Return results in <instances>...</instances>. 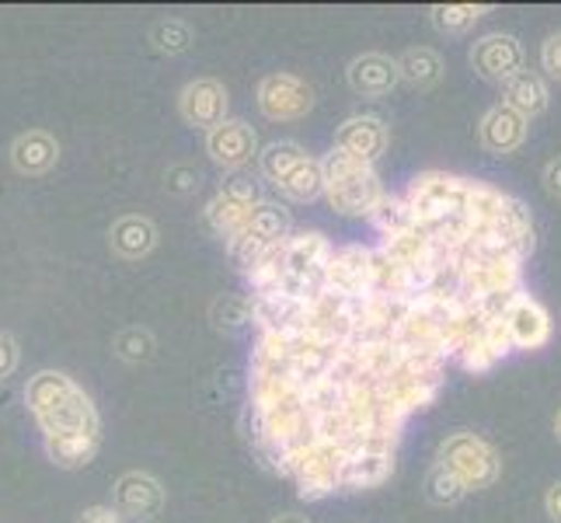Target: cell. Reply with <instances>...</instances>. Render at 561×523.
<instances>
[{"label":"cell","instance_id":"2","mask_svg":"<svg viewBox=\"0 0 561 523\" xmlns=\"http://www.w3.org/2000/svg\"><path fill=\"white\" fill-rule=\"evenodd\" d=\"M321 196L332 203L342 217H366L380 206L387 189L380 185V174L374 164H363L342 150H328L321 161Z\"/></svg>","mask_w":561,"mask_h":523},{"label":"cell","instance_id":"18","mask_svg":"<svg viewBox=\"0 0 561 523\" xmlns=\"http://www.w3.org/2000/svg\"><path fill=\"white\" fill-rule=\"evenodd\" d=\"M56 161H60V144L46 129H28L11 144V164L18 174H28V179L53 171Z\"/></svg>","mask_w":561,"mask_h":523},{"label":"cell","instance_id":"12","mask_svg":"<svg viewBox=\"0 0 561 523\" xmlns=\"http://www.w3.org/2000/svg\"><path fill=\"white\" fill-rule=\"evenodd\" d=\"M206 154L224 171H238L251 164V158H259V137L244 120H224L217 129L206 133Z\"/></svg>","mask_w":561,"mask_h":523},{"label":"cell","instance_id":"7","mask_svg":"<svg viewBox=\"0 0 561 523\" xmlns=\"http://www.w3.org/2000/svg\"><path fill=\"white\" fill-rule=\"evenodd\" d=\"M289 230H294V224H289L286 217V209L276 206V203H268L262 200L259 209L251 213V220L238 230V238H230L224 248L230 251V259H234L241 269L251 265L259 255H265L268 248H276Z\"/></svg>","mask_w":561,"mask_h":523},{"label":"cell","instance_id":"9","mask_svg":"<svg viewBox=\"0 0 561 523\" xmlns=\"http://www.w3.org/2000/svg\"><path fill=\"white\" fill-rule=\"evenodd\" d=\"M259 203L262 196L251 182H230L206 203V224L213 227V235L227 245L230 238H238V230L251 220V213L259 209Z\"/></svg>","mask_w":561,"mask_h":523},{"label":"cell","instance_id":"28","mask_svg":"<svg viewBox=\"0 0 561 523\" xmlns=\"http://www.w3.org/2000/svg\"><path fill=\"white\" fill-rule=\"evenodd\" d=\"M540 182H545V192L554 200H561V158L548 161L545 171H540Z\"/></svg>","mask_w":561,"mask_h":523},{"label":"cell","instance_id":"5","mask_svg":"<svg viewBox=\"0 0 561 523\" xmlns=\"http://www.w3.org/2000/svg\"><path fill=\"white\" fill-rule=\"evenodd\" d=\"M468 182L471 179H460V174H447V171L415 174L409 182V192H404L412 220H439L463 213L468 209Z\"/></svg>","mask_w":561,"mask_h":523},{"label":"cell","instance_id":"17","mask_svg":"<svg viewBox=\"0 0 561 523\" xmlns=\"http://www.w3.org/2000/svg\"><path fill=\"white\" fill-rule=\"evenodd\" d=\"M345 77H350V88L363 94V99H383L398 84V60L383 53H363L350 64Z\"/></svg>","mask_w":561,"mask_h":523},{"label":"cell","instance_id":"3","mask_svg":"<svg viewBox=\"0 0 561 523\" xmlns=\"http://www.w3.org/2000/svg\"><path fill=\"white\" fill-rule=\"evenodd\" d=\"M262 179L289 203H314L321 196V161L294 140H276L259 154Z\"/></svg>","mask_w":561,"mask_h":523},{"label":"cell","instance_id":"20","mask_svg":"<svg viewBox=\"0 0 561 523\" xmlns=\"http://www.w3.org/2000/svg\"><path fill=\"white\" fill-rule=\"evenodd\" d=\"M502 94H506V109H513L516 115H524V120H537V115L548 112V102H551V91L545 84V77L540 73H530V70H519L513 73L506 84H502Z\"/></svg>","mask_w":561,"mask_h":523},{"label":"cell","instance_id":"14","mask_svg":"<svg viewBox=\"0 0 561 523\" xmlns=\"http://www.w3.org/2000/svg\"><path fill=\"white\" fill-rule=\"evenodd\" d=\"M387 140H391V129L380 115H350L335 133V150L350 154L363 164H377L387 150Z\"/></svg>","mask_w":561,"mask_h":523},{"label":"cell","instance_id":"11","mask_svg":"<svg viewBox=\"0 0 561 523\" xmlns=\"http://www.w3.org/2000/svg\"><path fill=\"white\" fill-rule=\"evenodd\" d=\"M502 325H506V336L513 342V349H545L551 342V315L540 307L530 294H519L506 304V311H502Z\"/></svg>","mask_w":561,"mask_h":523},{"label":"cell","instance_id":"13","mask_svg":"<svg viewBox=\"0 0 561 523\" xmlns=\"http://www.w3.org/2000/svg\"><path fill=\"white\" fill-rule=\"evenodd\" d=\"M179 112L188 126L196 129H217L227 120V88L213 77H199L188 81L179 94Z\"/></svg>","mask_w":561,"mask_h":523},{"label":"cell","instance_id":"29","mask_svg":"<svg viewBox=\"0 0 561 523\" xmlns=\"http://www.w3.org/2000/svg\"><path fill=\"white\" fill-rule=\"evenodd\" d=\"M81 523H123V516L115 513V507H91L81 513Z\"/></svg>","mask_w":561,"mask_h":523},{"label":"cell","instance_id":"1","mask_svg":"<svg viewBox=\"0 0 561 523\" xmlns=\"http://www.w3.org/2000/svg\"><path fill=\"white\" fill-rule=\"evenodd\" d=\"M25 405L43 433L46 457L64 471L91 464L102 443V416L91 395L64 371H38L25 384Z\"/></svg>","mask_w":561,"mask_h":523},{"label":"cell","instance_id":"8","mask_svg":"<svg viewBox=\"0 0 561 523\" xmlns=\"http://www.w3.org/2000/svg\"><path fill=\"white\" fill-rule=\"evenodd\" d=\"M259 109L273 123H294L314 109V91L297 73H265L259 81Z\"/></svg>","mask_w":561,"mask_h":523},{"label":"cell","instance_id":"6","mask_svg":"<svg viewBox=\"0 0 561 523\" xmlns=\"http://www.w3.org/2000/svg\"><path fill=\"white\" fill-rule=\"evenodd\" d=\"M468 238L474 241H489L495 248H502L506 255H513L519 265H524L530 255H534V245H537V235H534V217L530 209L519 203L516 196H502L495 217L481 227V230H468Z\"/></svg>","mask_w":561,"mask_h":523},{"label":"cell","instance_id":"30","mask_svg":"<svg viewBox=\"0 0 561 523\" xmlns=\"http://www.w3.org/2000/svg\"><path fill=\"white\" fill-rule=\"evenodd\" d=\"M545 510H548V516H551L554 523H561V481H554V486L548 489V496H545Z\"/></svg>","mask_w":561,"mask_h":523},{"label":"cell","instance_id":"25","mask_svg":"<svg viewBox=\"0 0 561 523\" xmlns=\"http://www.w3.org/2000/svg\"><path fill=\"white\" fill-rule=\"evenodd\" d=\"M115 353L126 363H144L153 356V336L147 328H123V332L115 336Z\"/></svg>","mask_w":561,"mask_h":523},{"label":"cell","instance_id":"31","mask_svg":"<svg viewBox=\"0 0 561 523\" xmlns=\"http://www.w3.org/2000/svg\"><path fill=\"white\" fill-rule=\"evenodd\" d=\"M273 523H311V520L300 516V513H283V516H276Z\"/></svg>","mask_w":561,"mask_h":523},{"label":"cell","instance_id":"19","mask_svg":"<svg viewBox=\"0 0 561 523\" xmlns=\"http://www.w3.org/2000/svg\"><path fill=\"white\" fill-rule=\"evenodd\" d=\"M108 245H112V251L119 259L140 262V259L150 255L153 245H158V227H153V220L140 217V213H126V217H119L112 224Z\"/></svg>","mask_w":561,"mask_h":523},{"label":"cell","instance_id":"23","mask_svg":"<svg viewBox=\"0 0 561 523\" xmlns=\"http://www.w3.org/2000/svg\"><path fill=\"white\" fill-rule=\"evenodd\" d=\"M422 492H425V499L433 502V507H439V510H447V507H457V502L468 496L463 492V486L460 481L443 468V464H433L430 471H425V486H422Z\"/></svg>","mask_w":561,"mask_h":523},{"label":"cell","instance_id":"22","mask_svg":"<svg viewBox=\"0 0 561 523\" xmlns=\"http://www.w3.org/2000/svg\"><path fill=\"white\" fill-rule=\"evenodd\" d=\"M485 11H489V8H481V4H436V8H430V18H433V25H436L439 32L460 35V32L474 29Z\"/></svg>","mask_w":561,"mask_h":523},{"label":"cell","instance_id":"27","mask_svg":"<svg viewBox=\"0 0 561 523\" xmlns=\"http://www.w3.org/2000/svg\"><path fill=\"white\" fill-rule=\"evenodd\" d=\"M18 360H22V349L8 332H0V380L18 371Z\"/></svg>","mask_w":561,"mask_h":523},{"label":"cell","instance_id":"32","mask_svg":"<svg viewBox=\"0 0 561 523\" xmlns=\"http://www.w3.org/2000/svg\"><path fill=\"white\" fill-rule=\"evenodd\" d=\"M554 436H558V443H561V409H558V416H554Z\"/></svg>","mask_w":561,"mask_h":523},{"label":"cell","instance_id":"15","mask_svg":"<svg viewBox=\"0 0 561 523\" xmlns=\"http://www.w3.org/2000/svg\"><path fill=\"white\" fill-rule=\"evenodd\" d=\"M164 510L161 481L147 471H126L115 481V513L133 520H153Z\"/></svg>","mask_w":561,"mask_h":523},{"label":"cell","instance_id":"10","mask_svg":"<svg viewBox=\"0 0 561 523\" xmlns=\"http://www.w3.org/2000/svg\"><path fill=\"white\" fill-rule=\"evenodd\" d=\"M471 67L481 81L506 84L513 73L524 70V46H519L516 35H506V32L481 35L471 49Z\"/></svg>","mask_w":561,"mask_h":523},{"label":"cell","instance_id":"4","mask_svg":"<svg viewBox=\"0 0 561 523\" xmlns=\"http://www.w3.org/2000/svg\"><path fill=\"white\" fill-rule=\"evenodd\" d=\"M460 486L463 492H485L492 489L499 475H502V454L492 447V443L485 436L478 433H450L447 440L439 443V461Z\"/></svg>","mask_w":561,"mask_h":523},{"label":"cell","instance_id":"16","mask_svg":"<svg viewBox=\"0 0 561 523\" xmlns=\"http://www.w3.org/2000/svg\"><path fill=\"white\" fill-rule=\"evenodd\" d=\"M478 140L489 154H499V158H502V154H513L527 140V120H524V115H516L513 109H506V105H495V109H489L485 115H481Z\"/></svg>","mask_w":561,"mask_h":523},{"label":"cell","instance_id":"24","mask_svg":"<svg viewBox=\"0 0 561 523\" xmlns=\"http://www.w3.org/2000/svg\"><path fill=\"white\" fill-rule=\"evenodd\" d=\"M150 43L168 56H179L192 46V29L179 22V18H164V22L150 29Z\"/></svg>","mask_w":561,"mask_h":523},{"label":"cell","instance_id":"21","mask_svg":"<svg viewBox=\"0 0 561 523\" xmlns=\"http://www.w3.org/2000/svg\"><path fill=\"white\" fill-rule=\"evenodd\" d=\"M439 77H443V56L430 46H415L398 60V81H404L409 88L425 91L439 84Z\"/></svg>","mask_w":561,"mask_h":523},{"label":"cell","instance_id":"26","mask_svg":"<svg viewBox=\"0 0 561 523\" xmlns=\"http://www.w3.org/2000/svg\"><path fill=\"white\" fill-rule=\"evenodd\" d=\"M540 67H545L551 81H561V32L545 38V46H540Z\"/></svg>","mask_w":561,"mask_h":523}]
</instances>
